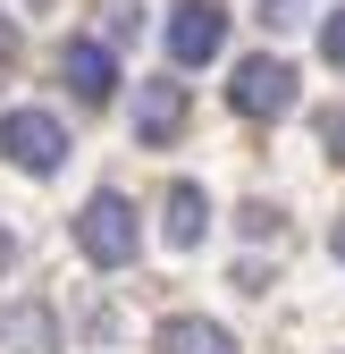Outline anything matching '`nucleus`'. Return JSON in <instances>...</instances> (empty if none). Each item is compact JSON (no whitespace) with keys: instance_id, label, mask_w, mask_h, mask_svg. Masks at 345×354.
Masks as SVG:
<instances>
[{"instance_id":"obj_14","label":"nucleus","mask_w":345,"mask_h":354,"mask_svg":"<svg viewBox=\"0 0 345 354\" xmlns=\"http://www.w3.org/2000/svg\"><path fill=\"white\" fill-rule=\"evenodd\" d=\"M9 261H17V236H9V228H0V270H9Z\"/></svg>"},{"instance_id":"obj_6","label":"nucleus","mask_w":345,"mask_h":354,"mask_svg":"<svg viewBox=\"0 0 345 354\" xmlns=\"http://www.w3.org/2000/svg\"><path fill=\"white\" fill-rule=\"evenodd\" d=\"M177 127H186V84H168V76H152V84H135V144H177Z\"/></svg>"},{"instance_id":"obj_10","label":"nucleus","mask_w":345,"mask_h":354,"mask_svg":"<svg viewBox=\"0 0 345 354\" xmlns=\"http://www.w3.org/2000/svg\"><path fill=\"white\" fill-rule=\"evenodd\" d=\"M312 9H320V0H262V26H270V34H295Z\"/></svg>"},{"instance_id":"obj_12","label":"nucleus","mask_w":345,"mask_h":354,"mask_svg":"<svg viewBox=\"0 0 345 354\" xmlns=\"http://www.w3.org/2000/svg\"><path fill=\"white\" fill-rule=\"evenodd\" d=\"M320 144H328V160L345 169V110H328V118H320Z\"/></svg>"},{"instance_id":"obj_15","label":"nucleus","mask_w":345,"mask_h":354,"mask_svg":"<svg viewBox=\"0 0 345 354\" xmlns=\"http://www.w3.org/2000/svg\"><path fill=\"white\" fill-rule=\"evenodd\" d=\"M328 253H337V261H345V219H337V228H328Z\"/></svg>"},{"instance_id":"obj_2","label":"nucleus","mask_w":345,"mask_h":354,"mask_svg":"<svg viewBox=\"0 0 345 354\" xmlns=\"http://www.w3.org/2000/svg\"><path fill=\"white\" fill-rule=\"evenodd\" d=\"M0 160L26 169V177H51L68 160V127L51 110H9V118H0Z\"/></svg>"},{"instance_id":"obj_11","label":"nucleus","mask_w":345,"mask_h":354,"mask_svg":"<svg viewBox=\"0 0 345 354\" xmlns=\"http://www.w3.org/2000/svg\"><path fill=\"white\" fill-rule=\"evenodd\" d=\"M320 59H328V68H345V9H328V17H320Z\"/></svg>"},{"instance_id":"obj_7","label":"nucleus","mask_w":345,"mask_h":354,"mask_svg":"<svg viewBox=\"0 0 345 354\" xmlns=\"http://www.w3.org/2000/svg\"><path fill=\"white\" fill-rule=\"evenodd\" d=\"M0 354H59L51 304H9V313H0Z\"/></svg>"},{"instance_id":"obj_1","label":"nucleus","mask_w":345,"mask_h":354,"mask_svg":"<svg viewBox=\"0 0 345 354\" xmlns=\"http://www.w3.org/2000/svg\"><path fill=\"white\" fill-rule=\"evenodd\" d=\"M76 245H84V261H93V270H126V261H135V245H144V228H135V203L126 194H93L76 211Z\"/></svg>"},{"instance_id":"obj_8","label":"nucleus","mask_w":345,"mask_h":354,"mask_svg":"<svg viewBox=\"0 0 345 354\" xmlns=\"http://www.w3.org/2000/svg\"><path fill=\"white\" fill-rule=\"evenodd\" d=\"M202 228H210V194L194 186V177H177V186H168V203H160V236L168 245H202Z\"/></svg>"},{"instance_id":"obj_3","label":"nucleus","mask_w":345,"mask_h":354,"mask_svg":"<svg viewBox=\"0 0 345 354\" xmlns=\"http://www.w3.org/2000/svg\"><path fill=\"white\" fill-rule=\"evenodd\" d=\"M295 84H304V76H295L286 59H236V76H228V110L236 118H286L295 110Z\"/></svg>"},{"instance_id":"obj_9","label":"nucleus","mask_w":345,"mask_h":354,"mask_svg":"<svg viewBox=\"0 0 345 354\" xmlns=\"http://www.w3.org/2000/svg\"><path fill=\"white\" fill-rule=\"evenodd\" d=\"M160 354H236V337L202 313H177V321H160Z\"/></svg>"},{"instance_id":"obj_5","label":"nucleus","mask_w":345,"mask_h":354,"mask_svg":"<svg viewBox=\"0 0 345 354\" xmlns=\"http://www.w3.org/2000/svg\"><path fill=\"white\" fill-rule=\"evenodd\" d=\"M59 76L76 84V102H110L118 93V59H110V42H93V34L59 42Z\"/></svg>"},{"instance_id":"obj_4","label":"nucleus","mask_w":345,"mask_h":354,"mask_svg":"<svg viewBox=\"0 0 345 354\" xmlns=\"http://www.w3.org/2000/svg\"><path fill=\"white\" fill-rule=\"evenodd\" d=\"M219 42H228V9L219 0H177V9H168V59L177 68H210Z\"/></svg>"},{"instance_id":"obj_13","label":"nucleus","mask_w":345,"mask_h":354,"mask_svg":"<svg viewBox=\"0 0 345 354\" xmlns=\"http://www.w3.org/2000/svg\"><path fill=\"white\" fill-rule=\"evenodd\" d=\"M17 59V26H0V68H9Z\"/></svg>"}]
</instances>
